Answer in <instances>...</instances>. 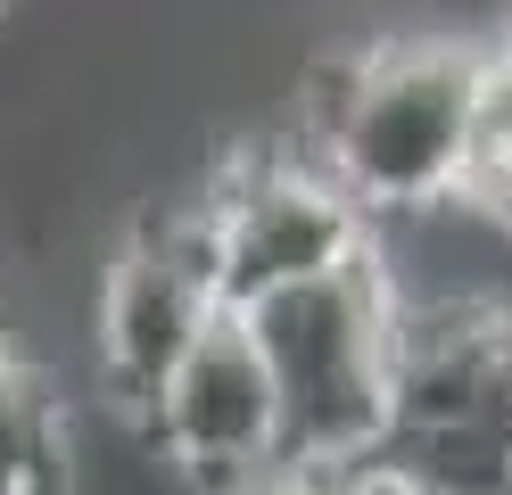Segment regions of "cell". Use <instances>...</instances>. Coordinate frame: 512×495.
Listing matches in <instances>:
<instances>
[{
    "label": "cell",
    "mask_w": 512,
    "mask_h": 495,
    "mask_svg": "<svg viewBox=\"0 0 512 495\" xmlns=\"http://www.w3.org/2000/svg\"><path fill=\"white\" fill-rule=\"evenodd\" d=\"M479 66L488 42L463 33H397L372 50H339L298 91V149L306 165L356 198L364 215H422L455 207L471 116H479Z\"/></svg>",
    "instance_id": "1"
},
{
    "label": "cell",
    "mask_w": 512,
    "mask_h": 495,
    "mask_svg": "<svg viewBox=\"0 0 512 495\" xmlns=\"http://www.w3.org/2000/svg\"><path fill=\"white\" fill-rule=\"evenodd\" d=\"M281 388V471H364L397 421V314L389 264L364 240L347 264L240 306Z\"/></svg>",
    "instance_id": "2"
},
{
    "label": "cell",
    "mask_w": 512,
    "mask_h": 495,
    "mask_svg": "<svg viewBox=\"0 0 512 495\" xmlns=\"http://www.w3.org/2000/svg\"><path fill=\"white\" fill-rule=\"evenodd\" d=\"M372 462L446 495H512V297L397 314V421Z\"/></svg>",
    "instance_id": "3"
},
{
    "label": "cell",
    "mask_w": 512,
    "mask_h": 495,
    "mask_svg": "<svg viewBox=\"0 0 512 495\" xmlns=\"http://www.w3.org/2000/svg\"><path fill=\"white\" fill-rule=\"evenodd\" d=\"M207 240H215V273L232 306H256V297L314 281L347 264L372 240V215L347 198L323 165H306L298 149H248L232 157L199 198Z\"/></svg>",
    "instance_id": "4"
},
{
    "label": "cell",
    "mask_w": 512,
    "mask_h": 495,
    "mask_svg": "<svg viewBox=\"0 0 512 495\" xmlns=\"http://www.w3.org/2000/svg\"><path fill=\"white\" fill-rule=\"evenodd\" d=\"M232 306L223 297V273H215V240H207V215L199 198L190 207H166L149 215L133 240L116 248L108 281H100V380L124 413H149L157 388L174 380V363L199 347V330Z\"/></svg>",
    "instance_id": "5"
},
{
    "label": "cell",
    "mask_w": 512,
    "mask_h": 495,
    "mask_svg": "<svg viewBox=\"0 0 512 495\" xmlns=\"http://www.w3.org/2000/svg\"><path fill=\"white\" fill-rule=\"evenodd\" d=\"M141 421H149V446L207 495H248L256 479H273L281 471V388H273L256 322L240 306H223Z\"/></svg>",
    "instance_id": "6"
},
{
    "label": "cell",
    "mask_w": 512,
    "mask_h": 495,
    "mask_svg": "<svg viewBox=\"0 0 512 495\" xmlns=\"http://www.w3.org/2000/svg\"><path fill=\"white\" fill-rule=\"evenodd\" d=\"M0 495H67V421L0 330Z\"/></svg>",
    "instance_id": "7"
},
{
    "label": "cell",
    "mask_w": 512,
    "mask_h": 495,
    "mask_svg": "<svg viewBox=\"0 0 512 495\" xmlns=\"http://www.w3.org/2000/svg\"><path fill=\"white\" fill-rule=\"evenodd\" d=\"M455 207L512 231V33L488 42V66H479V116H471V157H463Z\"/></svg>",
    "instance_id": "8"
},
{
    "label": "cell",
    "mask_w": 512,
    "mask_h": 495,
    "mask_svg": "<svg viewBox=\"0 0 512 495\" xmlns=\"http://www.w3.org/2000/svg\"><path fill=\"white\" fill-rule=\"evenodd\" d=\"M290 479H298V495H380L372 471H290Z\"/></svg>",
    "instance_id": "9"
},
{
    "label": "cell",
    "mask_w": 512,
    "mask_h": 495,
    "mask_svg": "<svg viewBox=\"0 0 512 495\" xmlns=\"http://www.w3.org/2000/svg\"><path fill=\"white\" fill-rule=\"evenodd\" d=\"M0 17H9V0H0Z\"/></svg>",
    "instance_id": "10"
}]
</instances>
